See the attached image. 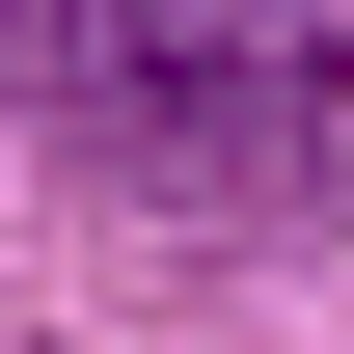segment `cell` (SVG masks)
Listing matches in <instances>:
<instances>
[{"label":"cell","instance_id":"6da1fadb","mask_svg":"<svg viewBox=\"0 0 354 354\" xmlns=\"http://www.w3.org/2000/svg\"><path fill=\"white\" fill-rule=\"evenodd\" d=\"M0 28H28V82L82 109L109 164H191V136L272 109V28H245V0H0Z\"/></svg>","mask_w":354,"mask_h":354}]
</instances>
